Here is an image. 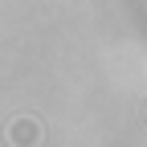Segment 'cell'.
<instances>
[{
  "label": "cell",
  "instance_id": "6da1fadb",
  "mask_svg": "<svg viewBox=\"0 0 147 147\" xmlns=\"http://www.w3.org/2000/svg\"><path fill=\"white\" fill-rule=\"evenodd\" d=\"M41 139H45V127L33 115H12L4 123V143L8 147H41Z\"/></svg>",
  "mask_w": 147,
  "mask_h": 147
}]
</instances>
